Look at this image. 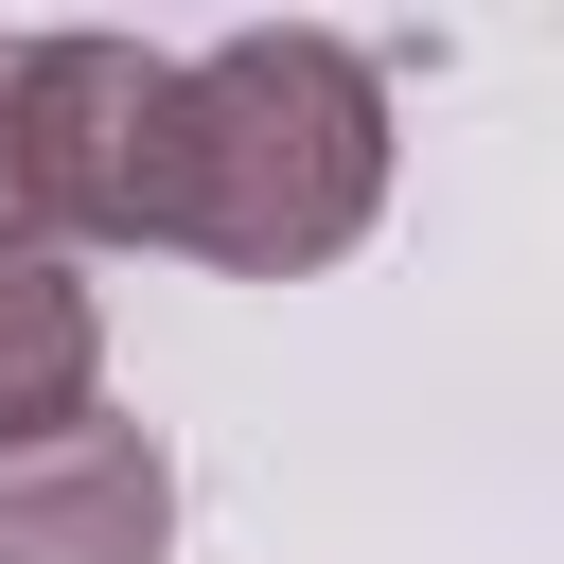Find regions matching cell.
I'll use <instances>...</instances> for the list:
<instances>
[{"label": "cell", "mask_w": 564, "mask_h": 564, "mask_svg": "<svg viewBox=\"0 0 564 564\" xmlns=\"http://www.w3.org/2000/svg\"><path fill=\"white\" fill-rule=\"evenodd\" d=\"M176 546V458L159 423H53L0 458V564H159Z\"/></svg>", "instance_id": "3957f363"}, {"label": "cell", "mask_w": 564, "mask_h": 564, "mask_svg": "<svg viewBox=\"0 0 564 564\" xmlns=\"http://www.w3.org/2000/svg\"><path fill=\"white\" fill-rule=\"evenodd\" d=\"M0 141H18V212H35L53 264H88V247H159L176 53H159V35H18V70H0Z\"/></svg>", "instance_id": "7a4b0ae2"}, {"label": "cell", "mask_w": 564, "mask_h": 564, "mask_svg": "<svg viewBox=\"0 0 564 564\" xmlns=\"http://www.w3.org/2000/svg\"><path fill=\"white\" fill-rule=\"evenodd\" d=\"M88 405H106V300H88V264L18 247L0 264V458L53 441V423H88Z\"/></svg>", "instance_id": "277c9868"}, {"label": "cell", "mask_w": 564, "mask_h": 564, "mask_svg": "<svg viewBox=\"0 0 564 564\" xmlns=\"http://www.w3.org/2000/svg\"><path fill=\"white\" fill-rule=\"evenodd\" d=\"M0 70H18V35H0ZM35 247V212H18V141H0V264Z\"/></svg>", "instance_id": "5b68a950"}, {"label": "cell", "mask_w": 564, "mask_h": 564, "mask_svg": "<svg viewBox=\"0 0 564 564\" xmlns=\"http://www.w3.org/2000/svg\"><path fill=\"white\" fill-rule=\"evenodd\" d=\"M388 212V70L317 18H247L176 53V141H159V247L229 282H300Z\"/></svg>", "instance_id": "6da1fadb"}]
</instances>
